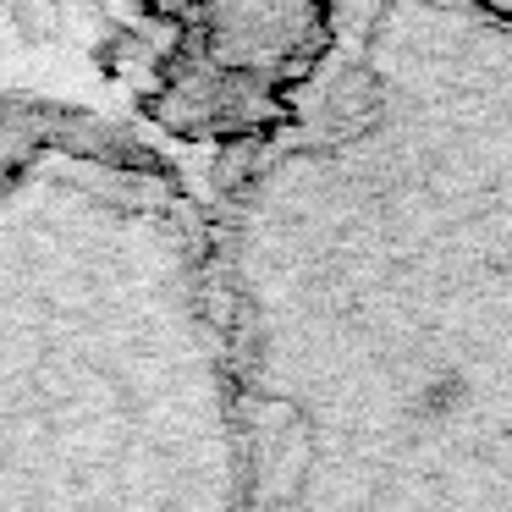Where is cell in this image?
I'll list each match as a JSON object with an SVG mask.
<instances>
[{
    "label": "cell",
    "instance_id": "6da1fadb",
    "mask_svg": "<svg viewBox=\"0 0 512 512\" xmlns=\"http://www.w3.org/2000/svg\"><path fill=\"white\" fill-rule=\"evenodd\" d=\"M210 270L243 512H512V28L347 0L314 83L221 155Z\"/></svg>",
    "mask_w": 512,
    "mask_h": 512
},
{
    "label": "cell",
    "instance_id": "7a4b0ae2",
    "mask_svg": "<svg viewBox=\"0 0 512 512\" xmlns=\"http://www.w3.org/2000/svg\"><path fill=\"white\" fill-rule=\"evenodd\" d=\"M0 512H243L204 199L127 122L0 177Z\"/></svg>",
    "mask_w": 512,
    "mask_h": 512
},
{
    "label": "cell",
    "instance_id": "3957f363",
    "mask_svg": "<svg viewBox=\"0 0 512 512\" xmlns=\"http://www.w3.org/2000/svg\"><path fill=\"white\" fill-rule=\"evenodd\" d=\"M149 45V116L221 155L265 138L325 67L347 0H133Z\"/></svg>",
    "mask_w": 512,
    "mask_h": 512
},
{
    "label": "cell",
    "instance_id": "277c9868",
    "mask_svg": "<svg viewBox=\"0 0 512 512\" xmlns=\"http://www.w3.org/2000/svg\"><path fill=\"white\" fill-rule=\"evenodd\" d=\"M111 127V116L78 111V105H50V100H0V177L17 171L23 160L45 155L56 144H78Z\"/></svg>",
    "mask_w": 512,
    "mask_h": 512
},
{
    "label": "cell",
    "instance_id": "5b68a950",
    "mask_svg": "<svg viewBox=\"0 0 512 512\" xmlns=\"http://www.w3.org/2000/svg\"><path fill=\"white\" fill-rule=\"evenodd\" d=\"M468 6H479V12H490L496 23L512 28V0H468Z\"/></svg>",
    "mask_w": 512,
    "mask_h": 512
}]
</instances>
